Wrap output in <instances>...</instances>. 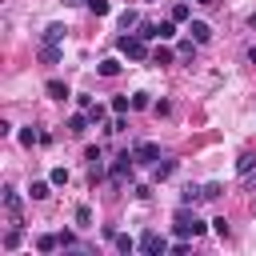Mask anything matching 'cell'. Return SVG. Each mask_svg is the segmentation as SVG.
Returning <instances> with one entry per match:
<instances>
[{
    "label": "cell",
    "mask_w": 256,
    "mask_h": 256,
    "mask_svg": "<svg viewBox=\"0 0 256 256\" xmlns=\"http://www.w3.org/2000/svg\"><path fill=\"white\" fill-rule=\"evenodd\" d=\"M76 224H80V228H88V224H92V208H88V204H80V208H76Z\"/></svg>",
    "instance_id": "cell-25"
},
{
    "label": "cell",
    "mask_w": 256,
    "mask_h": 256,
    "mask_svg": "<svg viewBox=\"0 0 256 256\" xmlns=\"http://www.w3.org/2000/svg\"><path fill=\"white\" fill-rule=\"evenodd\" d=\"M116 48H120L128 60H148V56H152V52L144 48V36H120V40H116Z\"/></svg>",
    "instance_id": "cell-2"
},
{
    "label": "cell",
    "mask_w": 256,
    "mask_h": 256,
    "mask_svg": "<svg viewBox=\"0 0 256 256\" xmlns=\"http://www.w3.org/2000/svg\"><path fill=\"white\" fill-rule=\"evenodd\" d=\"M172 172H176V160H164V164L156 160V180H168Z\"/></svg>",
    "instance_id": "cell-19"
},
{
    "label": "cell",
    "mask_w": 256,
    "mask_h": 256,
    "mask_svg": "<svg viewBox=\"0 0 256 256\" xmlns=\"http://www.w3.org/2000/svg\"><path fill=\"white\" fill-rule=\"evenodd\" d=\"M88 116H92V124H100V120L108 116V108H104V104H92V108H88Z\"/></svg>",
    "instance_id": "cell-27"
},
{
    "label": "cell",
    "mask_w": 256,
    "mask_h": 256,
    "mask_svg": "<svg viewBox=\"0 0 256 256\" xmlns=\"http://www.w3.org/2000/svg\"><path fill=\"white\" fill-rule=\"evenodd\" d=\"M172 228H176V236L196 240V236H204V228H208V224H204V220H196V216L188 212V204H180V212H176V224H172Z\"/></svg>",
    "instance_id": "cell-1"
},
{
    "label": "cell",
    "mask_w": 256,
    "mask_h": 256,
    "mask_svg": "<svg viewBox=\"0 0 256 256\" xmlns=\"http://www.w3.org/2000/svg\"><path fill=\"white\" fill-rule=\"evenodd\" d=\"M196 200H204V188H192V184H188V188H184V196H180V204H188V208H192Z\"/></svg>",
    "instance_id": "cell-17"
},
{
    "label": "cell",
    "mask_w": 256,
    "mask_h": 256,
    "mask_svg": "<svg viewBox=\"0 0 256 256\" xmlns=\"http://www.w3.org/2000/svg\"><path fill=\"white\" fill-rule=\"evenodd\" d=\"M40 60H44V64H56V60H60V44H44V48H40Z\"/></svg>",
    "instance_id": "cell-15"
},
{
    "label": "cell",
    "mask_w": 256,
    "mask_h": 256,
    "mask_svg": "<svg viewBox=\"0 0 256 256\" xmlns=\"http://www.w3.org/2000/svg\"><path fill=\"white\" fill-rule=\"evenodd\" d=\"M4 212L12 216V224H20V196H16V188H4Z\"/></svg>",
    "instance_id": "cell-6"
},
{
    "label": "cell",
    "mask_w": 256,
    "mask_h": 256,
    "mask_svg": "<svg viewBox=\"0 0 256 256\" xmlns=\"http://www.w3.org/2000/svg\"><path fill=\"white\" fill-rule=\"evenodd\" d=\"M84 4H88V12H92V16H108V8H112L108 0H84Z\"/></svg>",
    "instance_id": "cell-22"
},
{
    "label": "cell",
    "mask_w": 256,
    "mask_h": 256,
    "mask_svg": "<svg viewBox=\"0 0 256 256\" xmlns=\"http://www.w3.org/2000/svg\"><path fill=\"white\" fill-rule=\"evenodd\" d=\"M136 160H140V164H156V160H160V144H152V140H144V144L136 148Z\"/></svg>",
    "instance_id": "cell-5"
},
{
    "label": "cell",
    "mask_w": 256,
    "mask_h": 256,
    "mask_svg": "<svg viewBox=\"0 0 256 256\" xmlns=\"http://www.w3.org/2000/svg\"><path fill=\"white\" fill-rule=\"evenodd\" d=\"M88 124H92V116H88V112H76V116H68V132H72V136L88 132Z\"/></svg>",
    "instance_id": "cell-8"
},
{
    "label": "cell",
    "mask_w": 256,
    "mask_h": 256,
    "mask_svg": "<svg viewBox=\"0 0 256 256\" xmlns=\"http://www.w3.org/2000/svg\"><path fill=\"white\" fill-rule=\"evenodd\" d=\"M44 92H48V96H52V100H68V96H72V92H68V84H64V80H48V84H44Z\"/></svg>",
    "instance_id": "cell-9"
},
{
    "label": "cell",
    "mask_w": 256,
    "mask_h": 256,
    "mask_svg": "<svg viewBox=\"0 0 256 256\" xmlns=\"http://www.w3.org/2000/svg\"><path fill=\"white\" fill-rule=\"evenodd\" d=\"M116 72H120V60H116V56L100 60V76H116Z\"/></svg>",
    "instance_id": "cell-18"
},
{
    "label": "cell",
    "mask_w": 256,
    "mask_h": 256,
    "mask_svg": "<svg viewBox=\"0 0 256 256\" xmlns=\"http://www.w3.org/2000/svg\"><path fill=\"white\" fill-rule=\"evenodd\" d=\"M136 24H140V12H136V8H124V12H120V28L128 32V28H136Z\"/></svg>",
    "instance_id": "cell-12"
},
{
    "label": "cell",
    "mask_w": 256,
    "mask_h": 256,
    "mask_svg": "<svg viewBox=\"0 0 256 256\" xmlns=\"http://www.w3.org/2000/svg\"><path fill=\"white\" fill-rule=\"evenodd\" d=\"M188 36H192L196 44H208V40H212V28H208L204 20H192V24H188Z\"/></svg>",
    "instance_id": "cell-7"
},
{
    "label": "cell",
    "mask_w": 256,
    "mask_h": 256,
    "mask_svg": "<svg viewBox=\"0 0 256 256\" xmlns=\"http://www.w3.org/2000/svg\"><path fill=\"white\" fill-rule=\"evenodd\" d=\"M36 248H40V252H56V248H60V236H40Z\"/></svg>",
    "instance_id": "cell-20"
},
{
    "label": "cell",
    "mask_w": 256,
    "mask_h": 256,
    "mask_svg": "<svg viewBox=\"0 0 256 256\" xmlns=\"http://www.w3.org/2000/svg\"><path fill=\"white\" fill-rule=\"evenodd\" d=\"M136 36H144V40H156L160 32H156V24H140V32H136Z\"/></svg>",
    "instance_id": "cell-31"
},
{
    "label": "cell",
    "mask_w": 256,
    "mask_h": 256,
    "mask_svg": "<svg viewBox=\"0 0 256 256\" xmlns=\"http://www.w3.org/2000/svg\"><path fill=\"white\" fill-rule=\"evenodd\" d=\"M64 40V24H48L44 28V44H60Z\"/></svg>",
    "instance_id": "cell-13"
},
{
    "label": "cell",
    "mask_w": 256,
    "mask_h": 256,
    "mask_svg": "<svg viewBox=\"0 0 256 256\" xmlns=\"http://www.w3.org/2000/svg\"><path fill=\"white\" fill-rule=\"evenodd\" d=\"M132 108H152V104H148V92H136V96H132Z\"/></svg>",
    "instance_id": "cell-33"
},
{
    "label": "cell",
    "mask_w": 256,
    "mask_h": 256,
    "mask_svg": "<svg viewBox=\"0 0 256 256\" xmlns=\"http://www.w3.org/2000/svg\"><path fill=\"white\" fill-rule=\"evenodd\" d=\"M28 192H32V200H44V196L52 192V180H32V188H28Z\"/></svg>",
    "instance_id": "cell-14"
},
{
    "label": "cell",
    "mask_w": 256,
    "mask_h": 256,
    "mask_svg": "<svg viewBox=\"0 0 256 256\" xmlns=\"http://www.w3.org/2000/svg\"><path fill=\"white\" fill-rule=\"evenodd\" d=\"M192 4H200V8H212V4H216V0H192Z\"/></svg>",
    "instance_id": "cell-36"
},
{
    "label": "cell",
    "mask_w": 256,
    "mask_h": 256,
    "mask_svg": "<svg viewBox=\"0 0 256 256\" xmlns=\"http://www.w3.org/2000/svg\"><path fill=\"white\" fill-rule=\"evenodd\" d=\"M188 16H192V8H188V4H176V8H172V20H176V24H180V20H188Z\"/></svg>",
    "instance_id": "cell-26"
},
{
    "label": "cell",
    "mask_w": 256,
    "mask_h": 256,
    "mask_svg": "<svg viewBox=\"0 0 256 256\" xmlns=\"http://www.w3.org/2000/svg\"><path fill=\"white\" fill-rule=\"evenodd\" d=\"M132 164H136V152H120V156L112 160V184H124V180L132 176Z\"/></svg>",
    "instance_id": "cell-4"
},
{
    "label": "cell",
    "mask_w": 256,
    "mask_h": 256,
    "mask_svg": "<svg viewBox=\"0 0 256 256\" xmlns=\"http://www.w3.org/2000/svg\"><path fill=\"white\" fill-rule=\"evenodd\" d=\"M252 168H256V156H252V152H240V160H236V172H240V176H252Z\"/></svg>",
    "instance_id": "cell-10"
},
{
    "label": "cell",
    "mask_w": 256,
    "mask_h": 256,
    "mask_svg": "<svg viewBox=\"0 0 256 256\" xmlns=\"http://www.w3.org/2000/svg\"><path fill=\"white\" fill-rule=\"evenodd\" d=\"M128 108H132V100H128V96H112V112H116V116H124Z\"/></svg>",
    "instance_id": "cell-24"
},
{
    "label": "cell",
    "mask_w": 256,
    "mask_h": 256,
    "mask_svg": "<svg viewBox=\"0 0 256 256\" xmlns=\"http://www.w3.org/2000/svg\"><path fill=\"white\" fill-rule=\"evenodd\" d=\"M156 32H160V40H172V36H176V20H164V24H156Z\"/></svg>",
    "instance_id": "cell-23"
},
{
    "label": "cell",
    "mask_w": 256,
    "mask_h": 256,
    "mask_svg": "<svg viewBox=\"0 0 256 256\" xmlns=\"http://www.w3.org/2000/svg\"><path fill=\"white\" fill-rule=\"evenodd\" d=\"M248 28H252V32H256V12H252V16H248Z\"/></svg>",
    "instance_id": "cell-38"
},
{
    "label": "cell",
    "mask_w": 256,
    "mask_h": 256,
    "mask_svg": "<svg viewBox=\"0 0 256 256\" xmlns=\"http://www.w3.org/2000/svg\"><path fill=\"white\" fill-rule=\"evenodd\" d=\"M248 60H252V64H256V44H252V48H248Z\"/></svg>",
    "instance_id": "cell-37"
},
{
    "label": "cell",
    "mask_w": 256,
    "mask_h": 256,
    "mask_svg": "<svg viewBox=\"0 0 256 256\" xmlns=\"http://www.w3.org/2000/svg\"><path fill=\"white\" fill-rule=\"evenodd\" d=\"M212 232L224 240V236H228V220H224V216H216V220H212Z\"/></svg>",
    "instance_id": "cell-30"
},
{
    "label": "cell",
    "mask_w": 256,
    "mask_h": 256,
    "mask_svg": "<svg viewBox=\"0 0 256 256\" xmlns=\"http://www.w3.org/2000/svg\"><path fill=\"white\" fill-rule=\"evenodd\" d=\"M220 192H224V188H220L216 180H212V184H204V200H220Z\"/></svg>",
    "instance_id": "cell-29"
},
{
    "label": "cell",
    "mask_w": 256,
    "mask_h": 256,
    "mask_svg": "<svg viewBox=\"0 0 256 256\" xmlns=\"http://www.w3.org/2000/svg\"><path fill=\"white\" fill-rule=\"evenodd\" d=\"M148 60H152V64H172V48H164V44H160V48H152V56H148Z\"/></svg>",
    "instance_id": "cell-16"
},
{
    "label": "cell",
    "mask_w": 256,
    "mask_h": 256,
    "mask_svg": "<svg viewBox=\"0 0 256 256\" xmlns=\"http://www.w3.org/2000/svg\"><path fill=\"white\" fill-rule=\"evenodd\" d=\"M112 240H116V248H120V252H136V240H132V236H124V232H116Z\"/></svg>",
    "instance_id": "cell-21"
},
{
    "label": "cell",
    "mask_w": 256,
    "mask_h": 256,
    "mask_svg": "<svg viewBox=\"0 0 256 256\" xmlns=\"http://www.w3.org/2000/svg\"><path fill=\"white\" fill-rule=\"evenodd\" d=\"M20 240H24L20 224H16V228H8V236H4V252H16V248H20Z\"/></svg>",
    "instance_id": "cell-11"
},
{
    "label": "cell",
    "mask_w": 256,
    "mask_h": 256,
    "mask_svg": "<svg viewBox=\"0 0 256 256\" xmlns=\"http://www.w3.org/2000/svg\"><path fill=\"white\" fill-rule=\"evenodd\" d=\"M48 180H52L56 188H60V184H68V168H52V176H48Z\"/></svg>",
    "instance_id": "cell-28"
},
{
    "label": "cell",
    "mask_w": 256,
    "mask_h": 256,
    "mask_svg": "<svg viewBox=\"0 0 256 256\" xmlns=\"http://www.w3.org/2000/svg\"><path fill=\"white\" fill-rule=\"evenodd\" d=\"M172 244L160 236V232H144L140 240H136V252H144V256H160V252H168Z\"/></svg>",
    "instance_id": "cell-3"
},
{
    "label": "cell",
    "mask_w": 256,
    "mask_h": 256,
    "mask_svg": "<svg viewBox=\"0 0 256 256\" xmlns=\"http://www.w3.org/2000/svg\"><path fill=\"white\" fill-rule=\"evenodd\" d=\"M180 56H188V60H192V56H196V40H184V44H180Z\"/></svg>",
    "instance_id": "cell-32"
},
{
    "label": "cell",
    "mask_w": 256,
    "mask_h": 256,
    "mask_svg": "<svg viewBox=\"0 0 256 256\" xmlns=\"http://www.w3.org/2000/svg\"><path fill=\"white\" fill-rule=\"evenodd\" d=\"M124 128H128V124H124V116H116V120H112V124H108L104 132H124Z\"/></svg>",
    "instance_id": "cell-34"
},
{
    "label": "cell",
    "mask_w": 256,
    "mask_h": 256,
    "mask_svg": "<svg viewBox=\"0 0 256 256\" xmlns=\"http://www.w3.org/2000/svg\"><path fill=\"white\" fill-rule=\"evenodd\" d=\"M60 248H76V236L72 232H60Z\"/></svg>",
    "instance_id": "cell-35"
}]
</instances>
